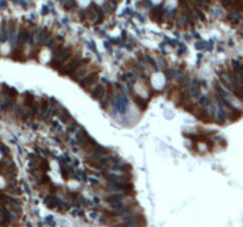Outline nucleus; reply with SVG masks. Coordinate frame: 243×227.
<instances>
[{
	"label": "nucleus",
	"instance_id": "nucleus-1",
	"mask_svg": "<svg viewBox=\"0 0 243 227\" xmlns=\"http://www.w3.org/2000/svg\"><path fill=\"white\" fill-rule=\"evenodd\" d=\"M82 64H83V61L82 59H80V58H74L72 61H70L69 63H68L65 66H64V69L61 71L62 73H71L72 71H76L77 69H80L81 66H82Z\"/></svg>",
	"mask_w": 243,
	"mask_h": 227
},
{
	"label": "nucleus",
	"instance_id": "nucleus-2",
	"mask_svg": "<svg viewBox=\"0 0 243 227\" xmlns=\"http://www.w3.org/2000/svg\"><path fill=\"white\" fill-rule=\"evenodd\" d=\"M97 79H99V76L96 73H89V75L84 76V78L81 81V86L84 89H88V88L93 86L94 84H96Z\"/></svg>",
	"mask_w": 243,
	"mask_h": 227
},
{
	"label": "nucleus",
	"instance_id": "nucleus-3",
	"mask_svg": "<svg viewBox=\"0 0 243 227\" xmlns=\"http://www.w3.org/2000/svg\"><path fill=\"white\" fill-rule=\"evenodd\" d=\"M91 97L95 98V100H102V98L106 96V88L102 84H96L93 89H91Z\"/></svg>",
	"mask_w": 243,
	"mask_h": 227
},
{
	"label": "nucleus",
	"instance_id": "nucleus-4",
	"mask_svg": "<svg viewBox=\"0 0 243 227\" xmlns=\"http://www.w3.org/2000/svg\"><path fill=\"white\" fill-rule=\"evenodd\" d=\"M140 222L137 221V220H129V221H125L122 224V227H140Z\"/></svg>",
	"mask_w": 243,
	"mask_h": 227
},
{
	"label": "nucleus",
	"instance_id": "nucleus-5",
	"mask_svg": "<svg viewBox=\"0 0 243 227\" xmlns=\"http://www.w3.org/2000/svg\"><path fill=\"white\" fill-rule=\"evenodd\" d=\"M58 116H60L61 121H63L64 123H65V122H68V121L70 120V115L68 114L66 111H62V112H60V114H58Z\"/></svg>",
	"mask_w": 243,
	"mask_h": 227
},
{
	"label": "nucleus",
	"instance_id": "nucleus-6",
	"mask_svg": "<svg viewBox=\"0 0 243 227\" xmlns=\"http://www.w3.org/2000/svg\"><path fill=\"white\" fill-rule=\"evenodd\" d=\"M26 38H27V33L23 30V31L19 33V43H24V42H26Z\"/></svg>",
	"mask_w": 243,
	"mask_h": 227
},
{
	"label": "nucleus",
	"instance_id": "nucleus-7",
	"mask_svg": "<svg viewBox=\"0 0 243 227\" xmlns=\"http://www.w3.org/2000/svg\"><path fill=\"white\" fill-rule=\"evenodd\" d=\"M80 1H81L83 5H88V4H89V0H80Z\"/></svg>",
	"mask_w": 243,
	"mask_h": 227
},
{
	"label": "nucleus",
	"instance_id": "nucleus-8",
	"mask_svg": "<svg viewBox=\"0 0 243 227\" xmlns=\"http://www.w3.org/2000/svg\"><path fill=\"white\" fill-rule=\"evenodd\" d=\"M102 1H103V0H96V3H97V4H101Z\"/></svg>",
	"mask_w": 243,
	"mask_h": 227
},
{
	"label": "nucleus",
	"instance_id": "nucleus-9",
	"mask_svg": "<svg viewBox=\"0 0 243 227\" xmlns=\"http://www.w3.org/2000/svg\"><path fill=\"white\" fill-rule=\"evenodd\" d=\"M153 1H154V3H160L161 0H153Z\"/></svg>",
	"mask_w": 243,
	"mask_h": 227
},
{
	"label": "nucleus",
	"instance_id": "nucleus-10",
	"mask_svg": "<svg viewBox=\"0 0 243 227\" xmlns=\"http://www.w3.org/2000/svg\"><path fill=\"white\" fill-rule=\"evenodd\" d=\"M242 27H243V23H242Z\"/></svg>",
	"mask_w": 243,
	"mask_h": 227
}]
</instances>
